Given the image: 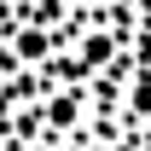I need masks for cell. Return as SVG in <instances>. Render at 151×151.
<instances>
[{
	"mask_svg": "<svg viewBox=\"0 0 151 151\" xmlns=\"http://www.w3.org/2000/svg\"><path fill=\"white\" fill-rule=\"evenodd\" d=\"M134 105H139V116H151V76L134 81Z\"/></svg>",
	"mask_w": 151,
	"mask_h": 151,
	"instance_id": "7a4b0ae2",
	"label": "cell"
},
{
	"mask_svg": "<svg viewBox=\"0 0 151 151\" xmlns=\"http://www.w3.org/2000/svg\"><path fill=\"white\" fill-rule=\"evenodd\" d=\"M105 58H111V35H87V64H81V70H93Z\"/></svg>",
	"mask_w": 151,
	"mask_h": 151,
	"instance_id": "6da1fadb",
	"label": "cell"
},
{
	"mask_svg": "<svg viewBox=\"0 0 151 151\" xmlns=\"http://www.w3.org/2000/svg\"><path fill=\"white\" fill-rule=\"evenodd\" d=\"M122 151H134V145H122Z\"/></svg>",
	"mask_w": 151,
	"mask_h": 151,
	"instance_id": "3957f363",
	"label": "cell"
}]
</instances>
